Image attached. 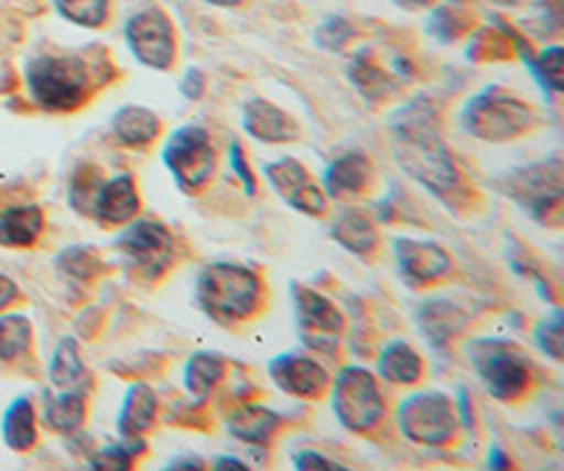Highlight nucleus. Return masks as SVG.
Instances as JSON below:
<instances>
[{"instance_id": "412c9836", "label": "nucleus", "mask_w": 564, "mask_h": 471, "mask_svg": "<svg viewBox=\"0 0 564 471\" xmlns=\"http://www.w3.org/2000/svg\"><path fill=\"white\" fill-rule=\"evenodd\" d=\"M155 413H159V398H155L153 387L144 381L130 384L122 407H119V418H116L119 438H141L155 424Z\"/></svg>"}, {"instance_id": "f03ea898", "label": "nucleus", "mask_w": 564, "mask_h": 471, "mask_svg": "<svg viewBox=\"0 0 564 471\" xmlns=\"http://www.w3.org/2000/svg\"><path fill=\"white\" fill-rule=\"evenodd\" d=\"M195 303L212 322H246L263 305V280L249 265L218 260L200 269L198 283H195Z\"/></svg>"}, {"instance_id": "2f4dec72", "label": "nucleus", "mask_w": 564, "mask_h": 471, "mask_svg": "<svg viewBox=\"0 0 564 471\" xmlns=\"http://www.w3.org/2000/svg\"><path fill=\"white\" fill-rule=\"evenodd\" d=\"M148 452V443L141 438H119L116 443L102 446L99 452L88 458L90 469L97 471H128L133 469V460Z\"/></svg>"}, {"instance_id": "dca6fc26", "label": "nucleus", "mask_w": 564, "mask_h": 471, "mask_svg": "<svg viewBox=\"0 0 564 471\" xmlns=\"http://www.w3.org/2000/svg\"><path fill=\"white\" fill-rule=\"evenodd\" d=\"M141 200L139 187H135L133 175L122 173L113 175L108 182L99 184L97 198H94V209L90 218H97L102 227H124L139 215Z\"/></svg>"}, {"instance_id": "ea45409f", "label": "nucleus", "mask_w": 564, "mask_h": 471, "mask_svg": "<svg viewBox=\"0 0 564 471\" xmlns=\"http://www.w3.org/2000/svg\"><path fill=\"white\" fill-rule=\"evenodd\" d=\"M468 54H471V59H506L511 54V46H508V40L502 34L477 32Z\"/></svg>"}, {"instance_id": "1a4fd4ad", "label": "nucleus", "mask_w": 564, "mask_h": 471, "mask_svg": "<svg viewBox=\"0 0 564 471\" xmlns=\"http://www.w3.org/2000/svg\"><path fill=\"white\" fill-rule=\"evenodd\" d=\"M161 162L170 169L181 193L198 195L218 169V153L200 124H184L161 147Z\"/></svg>"}, {"instance_id": "b1692460", "label": "nucleus", "mask_w": 564, "mask_h": 471, "mask_svg": "<svg viewBox=\"0 0 564 471\" xmlns=\"http://www.w3.org/2000/svg\"><path fill=\"white\" fill-rule=\"evenodd\" d=\"M88 413V393L85 390H59L57 395H43V424L59 435H74L83 426Z\"/></svg>"}, {"instance_id": "72a5a7b5", "label": "nucleus", "mask_w": 564, "mask_h": 471, "mask_svg": "<svg viewBox=\"0 0 564 471\" xmlns=\"http://www.w3.org/2000/svg\"><path fill=\"white\" fill-rule=\"evenodd\" d=\"M32 348V322L20 314L0 317V362H18Z\"/></svg>"}, {"instance_id": "c85d7f7f", "label": "nucleus", "mask_w": 564, "mask_h": 471, "mask_svg": "<svg viewBox=\"0 0 564 471\" xmlns=\"http://www.w3.org/2000/svg\"><path fill=\"white\" fill-rule=\"evenodd\" d=\"M0 432L12 452H29L37 443V413L26 395H20L9 404L3 420H0Z\"/></svg>"}, {"instance_id": "4be33fe9", "label": "nucleus", "mask_w": 564, "mask_h": 471, "mask_svg": "<svg viewBox=\"0 0 564 471\" xmlns=\"http://www.w3.org/2000/svg\"><path fill=\"white\" fill-rule=\"evenodd\" d=\"M415 319L421 333L426 336V342L435 344V348H443L457 330L466 328L468 314L460 305L449 303V299H426V303H421V308H417Z\"/></svg>"}, {"instance_id": "7ed1b4c3", "label": "nucleus", "mask_w": 564, "mask_h": 471, "mask_svg": "<svg viewBox=\"0 0 564 471\" xmlns=\"http://www.w3.org/2000/svg\"><path fill=\"white\" fill-rule=\"evenodd\" d=\"M26 88L37 108L65 113L90 97V72L74 54H40L26 63Z\"/></svg>"}, {"instance_id": "f704fd0d", "label": "nucleus", "mask_w": 564, "mask_h": 471, "mask_svg": "<svg viewBox=\"0 0 564 471\" xmlns=\"http://www.w3.org/2000/svg\"><path fill=\"white\" fill-rule=\"evenodd\" d=\"M105 178L99 175L97 167H77L74 175H70L68 184V204L70 209L83 218H90V209H94V198H97V189Z\"/></svg>"}, {"instance_id": "79ce46f5", "label": "nucleus", "mask_w": 564, "mask_h": 471, "mask_svg": "<svg viewBox=\"0 0 564 471\" xmlns=\"http://www.w3.org/2000/svg\"><path fill=\"white\" fill-rule=\"evenodd\" d=\"M294 469L296 471H341L345 465L336 463V460H330L327 454L305 449V452L294 454Z\"/></svg>"}, {"instance_id": "20e7f679", "label": "nucleus", "mask_w": 564, "mask_h": 471, "mask_svg": "<svg viewBox=\"0 0 564 471\" xmlns=\"http://www.w3.org/2000/svg\"><path fill=\"white\" fill-rule=\"evenodd\" d=\"M466 355L488 395L497 401H517L528 393L533 370L522 348L497 336H477L466 344Z\"/></svg>"}, {"instance_id": "393cba45", "label": "nucleus", "mask_w": 564, "mask_h": 471, "mask_svg": "<svg viewBox=\"0 0 564 471\" xmlns=\"http://www.w3.org/2000/svg\"><path fill=\"white\" fill-rule=\"evenodd\" d=\"M226 375V359L220 353H212V350H198L186 359L184 364V390L193 401H206Z\"/></svg>"}, {"instance_id": "8fccbe9b", "label": "nucleus", "mask_w": 564, "mask_h": 471, "mask_svg": "<svg viewBox=\"0 0 564 471\" xmlns=\"http://www.w3.org/2000/svg\"><path fill=\"white\" fill-rule=\"evenodd\" d=\"M392 3L401 9H430L435 0H392Z\"/></svg>"}, {"instance_id": "9b49d317", "label": "nucleus", "mask_w": 564, "mask_h": 471, "mask_svg": "<svg viewBox=\"0 0 564 471\" xmlns=\"http://www.w3.org/2000/svg\"><path fill=\"white\" fill-rule=\"evenodd\" d=\"M291 299H294L296 330H300L302 344L325 355H334L339 348L341 330H345L341 310L325 294L302 283L291 285Z\"/></svg>"}, {"instance_id": "39448f33", "label": "nucleus", "mask_w": 564, "mask_h": 471, "mask_svg": "<svg viewBox=\"0 0 564 471\" xmlns=\"http://www.w3.org/2000/svg\"><path fill=\"white\" fill-rule=\"evenodd\" d=\"M460 128L480 142L502 144L533 128V110L502 88H486L463 105Z\"/></svg>"}, {"instance_id": "7c9ffc66", "label": "nucleus", "mask_w": 564, "mask_h": 471, "mask_svg": "<svg viewBox=\"0 0 564 471\" xmlns=\"http://www.w3.org/2000/svg\"><path fill=\"white\" fill-rule=\"evenodd\" d=\"M525 63L533 72V77H536L539 88L547 94V99H553L556 94L564 91V72H562L564 48L562 46H551V48H542L539 54H528Z\"/></svg>"}, {"instance_id": "49530a36", "label": "nucleus", "mask_w": 564, "mask_h": 471, "mask_svg": "<svg viewBox=\"0 0 564 471\" xmlns=\"http://www.w3.org/2000/svg\"><path fill=\"white\" fill-rule=\"evenodd\" d=\"M212 469H218V471H224V469H229V471H249V465H246L243 460H238V458H215Z\"/></svg>"}, {"instance_id": "09e8293b", "label": "nucleus", "mask_w": 564, "mask_h": 471, "mask_svg": "<svg viewBox=\"0 0 564 471\" xmlns=\"http://www.w3.org/2000/svg\"><path fill=\"white\" fill-rule=\"evenodd\" d=\"M164 469H204V463L195 458H175V460H170Z\"/></svg>"}, {"instance_id": "f257e3e1", "label": "nucleus", "mask_w": 564, "mask_h": 471, "mask_svg": "<svg viewBox=\"0 0 564 471\" xmlns=\"http://www.w3.org/2000/svg\"><path fill=\"white\" fill-rule=\"evenodd\" d=\"M437 124L441 119H437L435 105L426 99H412L401 105L390 117L392 155L412 182L452 207L455 195L463 193V178L449 147L443 144Z\"/></svg>"}, {"instance_id": "4468645a", "label": "nucleus", "mask_w": 564, "mask_h": 471, "mask_svg": "<svg viewBox=\"0 0 564 471\" xmlns=\"http://www.w3.org/2000/svg\"><path fill=\"white\" fill-rule=\"evenodd\" d=\"M265 178L274 187V193L296 212L316 218L327 209V195L311 182L308 169L302 167L296 158H276V162L265 164Z\"/></svg>"}, {"instance_id": "2eb2a0df", "label": "nucleus", "mask_w": 564, "mask_h": 471, "mask_svg": "<svg viewBox=\"0 0 564 471\" xmlns=\"http://www.w3.org/2000/svg\"><path fill=\"white\" fill-rule=\"evenodd\" d=\"M269 375L282 393L294 395V398H319L330 384L325 368L314 355H305L300 350L274 355L269 362Z\"/></svg>"}, {"instance_id": "473e14b6", "label": "nucleus", "mask_w": 564, "mask_h": 471, "mask_svg": "<svg viewBox=\"0 0 564 471\" xmlns=\"http://www.w3.org/2000/svg\"><path fill=\"white\" fill-rule=\"evenodd\" d=\"M105 263L90 245H68L57 254V272L77 283H90L102 274Z\"/></svg>"}, {"instance_id": "423d86ee", "label": "nucleus", "mask_w": 564, "mask_h": 471, "mask_svg": "<svg viewBox=\"0 0 564 471\" xmlns=\"http://www.w3.org/2000/svg\"><path fill=\"white\" fill-rule=\"evenodd\" d=\"M330 407H334L336 420L345 426L347 432L367 435L384 420L387 404L379 390V381L370 370L350 364L341 368L334 379L330 390Z\"/></svg>"}, {"instance_id": "a19ab883", "label": "nucleus", "mask_w": 564, "mask_h": 471, "mask_svg": "<svg viewBox=\"0 0 564 471\" xmlns=\"http://www.w3.org/2000/svg\"><path fill=\"white\" fill-rule=\"evenodd\" d=\"M229 167L235 169V178H238V182L243 184L246 193L257 195L254 173H251L249 162H246V155H243V147H240L238 142H231V144H229Z\"/></svg>"}, {"instance_id": "c03bdc74", "label": "nucleus", "mask_w": 564, "mask_h": 471, "mask_svg": "<svg viewBox=\"0 0 564 471\" xmlns=\"http://www.w3.org/2000/svg\"><path fill=\"white\" fill-rule=\"evenodd\" d=\"M18 297H20V288L14 285V280L7 277V274H0V310L9 308Z\"/></svg>"}, {"instance_id": "ddd939ff", "label": "nucleus", "mask_w": 564, "mask_h": 471, "mask_svg": "<svg viewBox=\"0 0 564 471\" xmlns=\"http://www.w3.org/2000/svg\"><path fill=\"white\" fill-rule=\"evenodd\" d=\"M392 254H395L398 274L415 288L437 283L452 272L449 252L437 245L435 240L395 238L392 240Z\"/></svg>"}, {"instance_id": "c9c22d12", "label": "nucleus", "mask_w": 564, "mask_h": 471, "mask_svg": "<svg viewBox=\"0 0 564 471\" xmlns=\"http://www.w3.org/2000/svg\"><path fill=\"white\" fill-rule=\"evenodd\" d=\"M57 12L74 26L99 29L110 14V0H54Z\"/></svg>"}, {"instance_id": "bb28decb", "label": "nucleus", "mask_w": 564, "mask_h": 471, "mask_svg": "<svg viewBox=\"0 0 564 471\" xmlns=\"http://www.w3.org/2000/svg\"><path fill=\"white\" fill-rule=\"evenodd\" d=\"M43 209L34 207V204H20V207L3 209L0 212V245H9V249L34 245L40 234H43Z\"/></svg>"}, {"instance_id": "6ab92c4d", "label": "nucleus", "mask_w": 564, "mask_h": 471, "mask_svg": "<svg viewBox=\"0 0 564 471\" xmlns=\"http://www.w3.org/2000/svg\"><path fill=\"white\" fill-rule=\"evenodd\" d=\"M330 238L347 249L356 258L367 260L376 254L379 249V232H376V223L367 212L361 209H341L336 212L334 223H330Z\"/></svg>"}, {"instance_id": "4c0bfd02", "label": "nucleus", "mask_w": 564, "mask_h": 471, "mask_svg": "<svg viewBox=\"0 0 564 471\" xmlns=\"http://www.w3.org/2000/svg\"><path fill=\"white\" fill-rule=\"evenodd\" d=\"M356 26H352L350 20L347 18H327L322 20V26L316 29V46L325 48V52H345L347 43H352L356 40Z\"/></svg>"}, {"instance_id": "6e6552de", "label": "nucleus", "mask_w": 564, "mask_h": 471, "mask_svg": "<svg viewBox=\"0 0 564 471\" xmlns=\"http://www.w3.org/2000/svg\"><path fill=\"white\" fill-rule=\"evenodd\" d=\"M116 252L122 254L128 272L139 280H153L164 277L175 258V240L164 223L153 218H139L135 215L124 229L116 234L113 240Z\"/></svg>"}, {"instance_id": "cd10ccee", "label": "nucleus", "mask_w": 564, "mask_h": 471, "mask_svg": "<svg viewBox=\"0 0 564 471\" xmlns=\"http://www.w3.org/2000/svg\"><path fill=\"white\" fill-rule=\"evenodd\" d=\"M379 375L395 387H412L423 375V359L404 339L387 342L379 353Z\"/></svg>"}, {"instance_id": "3c124183", "label": "nucleus", "mask_w": 564, "mask_h": 471, "mask_svg": "<svg viewBox=\"0 0 564 471\" xmlns=\"http://www.w3.org/2000/svg\"><path fill=\"white\" fill-rule=\"evenodd\" d=\"M206 3H212V7L231 9V7H240V3H243V0H206Z\"/></svg>"}, {"instance_id": "a18cd8bd", "label": "nucleus", "mask_w": 564, "mask_h": 471, "mask_svg": "<svg viewBox=\"0 0 564 471\" xmlns=\"http://www.w3.org/2000/svg\"><path fill=\"white\" fill-rule=\"evenodd\" d=\"M457 409H460V413H457L460 424L466 426V429H471V426H475V415H471V401H468L466 387L457 390Z\"/></svg>"}, {"instance_id": "9d476101", "label": "nucleus", "mask_w": 564, "mask_h": 471, "mask_svg": "<svg viewBox=\"0 0 564 471\" xmlns=\"http://www.w3.org/2000/svg\"><path fill=\"white\" fill-rule=\"evenodd\" d=\"M562 155L553 153L551 158L528 167L513 169L500 182L502 193L517 200L533 220L558 218L564 198V175H562Z\"/></svg>"}, {"instance_id": "a211bd4d", "label": "nucleus", "mask_w": 564, "mask_h": 471, "mask_svg": "<svg viewBox=\"0 0 564 471\" xmlns=\"http://www.w3.org/2000/svg\"><path fill=\"white\" fill-rule=\"evenodd\" d=\"M110 133L124 147H150L161 133V119L144 105H122L110 119Z\"/></svg>"}, {"instance_id": "a878e982", "label": "nucleus", "mask_w": 564, "mask_h": 471, "mask_svg": "<svg viewBox=\"0 0 564 471\" xmlns=\"http://www.w3.org/2000/svg\"><path fill=\"white\" fill-rule=\"evenodd\" d=\"M48 381L57 390H85L88 393L90 375L85 370L79 342L74 336H63L54 348L52 362H48Z\"/></svg>"}, {"instance_id": "c756f323", "label": "nucleus", "mask_w": 564, "mask_h": 471, "mask_svg": "<svg viewBox=\"0 0 564 471\" xmlns=\"http://www.w3.org/2000/svg\"><path fill=\"white\" fill-rule=\"evenodd\" d=\"M347 79H350L352 88H356L367 102H381V99L390 97V94L395 91V79L370 57V52L352 57V63L347 65Z\"/></svg>"}, {"instance_id": "5701e85b", "label": "nucleus", "mask_w": 564, "mask_h": 471, "mask_svg": "<svg viewBox=\"0 0 564 471\" xmlns=\"http://www.w3.org/2000/svg\"><path fill=\"white\" fill-rule=\"evenodd\" d=\"M285 424L280 413L265 407H240L226 418V429H229L231 438L243 440L249 446H265L271 443L276 432H280V426Z\"/></svg>"}, {"instance_id": "aec40b11", "label": "nucleus", "mask_w": 564, "mask_h": 471, "mask_svg": "<svg viewBox=\"0 0 564 471\" xmlns=\"http://www.w3.org/2000/svg\"><path fill=\"white\" fill-rule=\"evenodd\" d=\"M370 158L365 153H341L339 158L327 164L322 175V193L330 198H347V195H359L370 184Z\"/></svg>"}, {"instance_id": "37998d69", "label": "nucleus", "mask_w": 564, "mask_h": 471, "mask_svg": "<svg viewBox=\"0 0 564 471\" xmlns=\"http://www.w3.org/2000/svg\"><path fill=\"white\" fill-rule=\"evenodd\" d=\"M204 88H206V77L200 68L189 65L184 72V79H181V97L189 99V102H198L204 97Z\"/></svg>"}, {"instance_id": "e433bc0d", "label": "nucleus", "mask_w": 564, "mask_h": 471, "mask_svg": "<svg viewBox=\"0 0 564 471\" xmlns=\"http://www.w3.org/2000/svg\"><path fill=\"white\" fill-rule=\"evenodd\" d=\"M426 29H430L432 37H437L441 43H455V40L468 29L466 9H455V7L435 9L430 23H426Z\"/></svg>"}, {"instance_id": "58836bf2", "label": "nucleus", "mask_w": 564, "mask_h": 471, "mask_svg": "<svg viewBox=\"0 0 564 471\" xmlns=\"http://www.w3.org/2000/svg\"><path fill=\"white\" fill-rule=\"evenodd\" d=\"M536 344L539 350L551 359V362H562V348H564V317L562 310L553 308L551 319H542L536 325Z\"/></svg>"}, {"instance_id": "f3484780", "label": "nucleus", "mask_w": 564, "mask_h": 471, "mask_svg": "<svg viewBox=\"0 0 564 471\" xmlns=\"http://www.w3.org/2000/svg\"><path fill=\"white\" fill-rule=\"evenodd\" d=\"M240 124H243L251 139L263 144H289L300 136V128H296L294 119L269 99H246Z\"/></svg>"}, {"instance_id": "0eeeda50", "label": "nucleus", "mask_w": 564, "mask_h": 471, "mask_svg": "<svg viewBox=\"0 0 564 471\" xmlns=\"http://www.w3.org/2000/svg\"><path fill=\"white\" fill-rule=\"evenodd\" d=\"M398 432L417 446H446L457 432V409L441 390H421L398 401Z\"/></svg>"}, {"instance_id": "603ef678", "label": "nucleus", "mask_w": 564, "mask_h": 471, "mask_svg": "<svg viewBox=\"0 0 564 471\" xmlns=\"http://www.w3.org/2000/svg\"><path fill=\"white\" fill-rule=\"evenodd\" d=\"M491 3H497V7H520L522 0H491Z\"/></svg>"}, {"instance_id": "de8ad7c7", "label": "nucleus", "mask_w": 564, "mask_h": 471, "mask_svg": "<svg viewBox=\"0 0 564 471\" xmlns=\"http://www.w3.org/2000/svg\"><path fill=\"white\" fill-rule=\"evenodd\" d=\"M508 465H511V460H508L497 446H494L491 454H488V469H508Z\"/></svg>"}, {"instance_id": "f8f14e48", "label": "nucleus", "mask_w": 564, "mask_h": 471, "mask_svg": "<svg viewBox=\"0 0 564 471\" xmlns=\"http://www.w3.org/2000/svg\"><path fill=\"white\" fill-rule=\"evenodd\" d=\"M124 43L141 65L167 72L175 63V29L161 9H144L124 23Z\"/></svg>"}]
</instances>
